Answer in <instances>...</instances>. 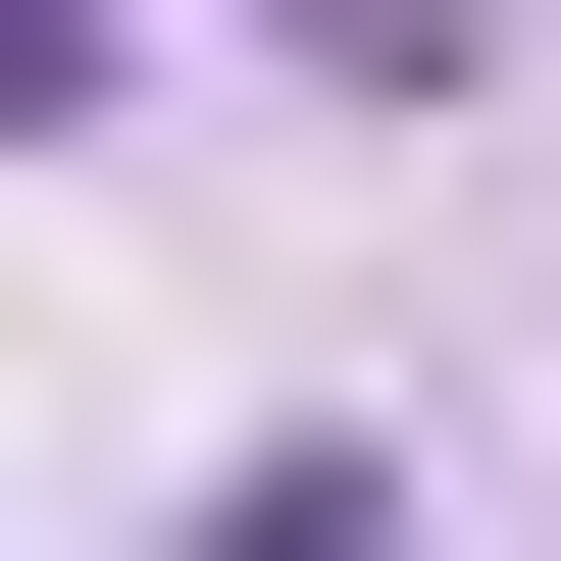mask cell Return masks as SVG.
<instances>
[{
	"label": "cell",
	"mask_w": 561,
	"mask_h": 561,
	"mask_svg": "<svg viewBox=\"0 0 561 561\" xmlns=\"http://www.w3.org/2000/svg\"><path fill=\"white\" fill-rule=\"evenodd\" d=\"M255 51H307V103H459V51H511V0H255Z\"/></svg>",
	"instance_id": "1"
}]
</instances>
